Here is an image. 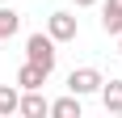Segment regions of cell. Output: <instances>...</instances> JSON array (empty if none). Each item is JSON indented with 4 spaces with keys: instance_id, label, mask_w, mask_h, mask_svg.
I'll list each match as a JSON object with an SVG mask.
<instances>
[{
    "instance_id": "obj_1",
    "label": "cell",
    "mask_w": 122,
    "mask_h": 118,
    "mask_svg": "<svg viewBox=\"0 0 122 118\" xmlns=\"http://www.w3.org/2000/svg\"><path fill=\"white\" fill-rule=\"evenodd\" d=\"M25 59L51 76V72H55V59H59V51H55V38H51V34H30V38H25Z\"/></svg>"
},
{
    "instance_id": "obj_2",
    "label": "cell",
    "mask_w": 122,
    "mask_h": 118,
    "mask_svg": "<svg viewBox=\"0 0 122 118\" xmlns=\"http://www.w3.org/2000/svg\"><path fill=\"white\" fill-rule=\"evenodd\" d=\"M101 76L97 68H76L72 76H67V93H76V97H88V93H101Z\"/></svg>"
},
{
    "instance_id": "obj_3",
    "label": "cell",
    "mask_w": 122,
    "mask_h": 118,
    "mask_svg": "<svg viewBox=\"0 0 122 118\" xmlns=\"http://www.w3.org/2000/svg\"><path fill=\"white\" fill-rule=\"evenodd\" d=\"M46 34L55 38V42H76V34H80V25H76V17L72 13H51L46 17Z\"/></svg>"
},
{
    "instance_id": "obj_4",
    "label": "cell",
    "mask_w": 122,
    "mask_h": 118,
    "mask_svg": "<svg viewBox=\"0 0 122 118\" xmlns=\"http://www.w3.org/2000/svg\"><path fill=\"white\" fill-rule=\"evenodd\" d=\"M17 114H25V118H46V114H51V101L42 97V89H25Z\"/></svg>"
},
{
    "instance_id": "obj_5",
    "label": "cell",
    "mask_w": 122,
    "mask_h": 118,
    "mask_svg": "<svg viewBox=\"0 0 122 118\" xmlns=\"http://www.w3.org/2000/svg\"><path fill=\"white\" fill-rule=\"evenodd\" d=\"M101 30L118 38L122 34V0H105L101 4Z\"/></svg>"
},
{
    "instance_id": "obj_6",
    "label": "cell",
    "mask_w": 122,
    "mask_h": 118,
    "mask_svg": "<svg viewBox=\"0 0 122 118\" xmlns=\"http://www.w3.org/2000/svg\"><path fill=\"white\" fill-rule=\"evenodd\" d=\"M13 84H17V89H42V84H46V72L34 68V63L25 59L21 68H17V80H13Z\"/></svg>"
},
{
    "instance_id": "obj_7",
    "label": "cell",
    "mask_w": 122,
    "mask_h": 118,
    "mask_svg": "<svg viewBox=\"0 0 122 118\" xmlns=\"http://www.w3.org/2000/svg\"><path fill=\"white\" fill-rule=\"evenodd\" d=\"M101 106L110 114H122V80H101Z\"/></svg>"
},
{
    "instance_id": "obj_8",
    "label": "cell",
    "mask_w": 122,
    "mask_h": 118,
    "mask_svg": "<svg viewBox=\"0 0 122 118\" xmlns=\"http://www.w3.org/2000/svg\"><path fill=\"white\" fill-rule=\"evenodd\" d=\"M51 114L55 118H80V97L67 93V97H59V101H51Z\"/></svg>"
},
{
    "instance_id": "obj_9",
    "label": "cell",
    "mask_w": 122,
    "mask_h": 118,
    "mask_svg": "<svg viewBox=\"0 0 122 118\" xmlns=\"http://www.w3.org/2000/svg\"><path fill=\"white\" fill-rule=\"evenodd\" d=\"M17 25H21V13H13L0 4V42H9L13 34H17Z\"/></svg>"
},
{
    "instance_id": "obj_10",
    "label": "cell",
    "mask_w": 122,
    "mask_h": 118,
    "mask_svg": "<svg viewBox=\"0 0 122 118\" xmlns=\"http://www.w3.org/2000/svg\"><path fill=\"white\" fill-rule=\"evenodd\" d=\"M17 106H21V93H17L13 84H0V118L17 114Z\"/></svg>"
},
{
    "instance_id": "obj_11",
    "label": "cell",
    "mask_w": 122,
    "mask_h": 118,
    "mask_svg": "<svg viewBox=\"0 0 122 118\" xmlns=\"http://www.w3.org/2000/svg\"><path fill=\"white\" fill-rule=\"evenodd\" d=\"M76 9H93V4H97V0H72Z\"/></svg>"
},
{
    "instance_id": "obj_12",
    "label": "cell",
    "mask_w": 122,
    "mask_h": 118,
    "mask_svg": "<svg viewBox=\"0 0 122 118\" xmlns=\"http://www.w3.org/2000/svg\"><path fill=\"white\" fill-rule=\"evenodd\" d=\"M118 55H122V34H118Z\"/></svg>"
},
{
    "instance_id": "obj_13",
    "label": "cell",
    "mask_w": 122,
    "mask_h": 118,
    "mask_svg": "<svg viewBox=\"0 0 122 118\" xmlns=\"http://www.w3.org/2000/svg\"><path fill=\"white\" fill-rule=\"evenodd\" d=\"M0 4H4V0H0Z\"/></svg>"
}]
</instances>
